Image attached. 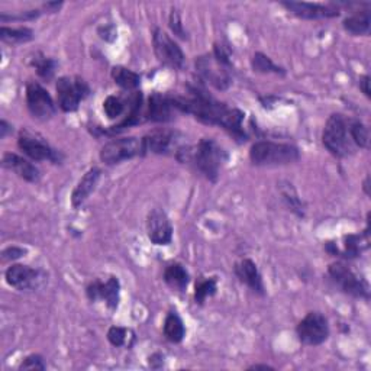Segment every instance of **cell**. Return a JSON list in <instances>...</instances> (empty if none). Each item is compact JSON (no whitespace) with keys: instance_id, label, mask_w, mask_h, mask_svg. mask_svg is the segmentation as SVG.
<instances>
[{"instance_id":"obj_1","label":"cell","mask_w":371,"mask_h":371,"mask_svg":"<svg viewBox=\"0 0 371 371\" xmlns=\"http://www.w3.org/2000/svg\"><path fill=\"white\" fill-rule=\"evenodd\" d=\"M171 102L177 111L190 114L203 123L221 126L236 140L245 141L247 135L243 129L244 114L236 107L216 100L198 86L190 87L189 97H171Z\"/></svg>"},{"instance_id":"obj_2","label":"cell","mask_w":371,"mask_h":371,"mask_svg":"<svg viewBox=\"0 0 371 371\" xmlns=\"http://www.w3.org/2000/svg\"><path fill=\"white\" fill-rule=\"evenodd\" d=\"M232 65L224 46L216 43L213 54L196 60V70L201 79L217 90H227L232 84Z\"/></svg>"},{"instance_id":"obj_3","label":"cell","mask_w":371,"mask_h":371,"mask_svg":"<svg viewBox=\"0 0 371 371\" xmlns=\"http://www.w3.org/2000/svg\"><path fill=\"white\" fill-rule=\"evenodd\" d=\"M145 152L160 156H176V158L182 163H186L190 154V147L184 142L183 135L179 130L158 128L151 130L144 137Z\"/></svg>"},{"instance_id":"obj_4","label":"cell","mask_w":371,"mask_h":371,"mask_svg":"<svg viewBox=\"0 0 371 371\" xmlns=\"http://www.w3.org/2000/svg\"><path fill=\"white\" fill-rule=\"evenodd\" d=\"M190 160L208 180L216 182L221 174V168L228 160V154L215 140L203 138L194 149H190L189 161Z\"/></svg>"},{"instance_id":"obj_5","label":"cell","mask_w":371,"mask_h":371,"mask_svg":"<svg viewBox=\"0 0 371 371\" xmlns=\"http://www.w3.org/2000/svg\"><path fill=\"white\" fill-rule=\"evenodd\" d=\"M300 158V152L295 145L258 141L250 149V160L258 167H277L293 164Z\"/></svg>"},{"instance_id":"obj_6","label":"cell","mask_w":371,"mask_h":371,"mask_svg":"<svg viewBox=\"0 0 371 371\" xmlns=\"http://www.w3.org/2000/svg\"><path fill=\"white\" fill-rule=\"evenodd\" d=\"M322 142L332 156L342 158L354 154V142L348 128V119L339 114H334L328 118L323 128Z\"/></svg>"},{"instance_id":"obj_7","label":"cell","mask_w":371,"mask_h":371,"mask_svg":"<svg viewBox=\"0 0 371 371\" xmlns=\"http://www.w3.org/2000/svg\"><path fill=\"white\" fill-rule=\"evenodd\" d=\"M144 154V138L123 137L106 142L100 149V160L106 166H115Z\"/></svg>"},{"instance_id":"obj_8","label":"cell","mask_w":371,"mask_h":371,"mask_svg":"<svg viewBox=\"0 0 371 371\" xmlns=\"http://www.w3.org/2000/svg\"><path fill=\"white\" fill-rule=\"evenodd\" d=\"M57 100L62 112H76L80 102L90 93L89 86L80 77H60L55 84Z\"/></svg>"},{"instance_id":"obj_9","label":"cell","mask_w":371,"mask_h":371,"mask_svg":"<svg viewBox=\"0 0 371 371\" xmlns=\"http://www.w3.org/2000/svg\"><path fill=\"white\" fill-rule=\"evenodd\" d=\"M18 147L34 161H51L58 164L61 154L54 149L41 135L32 133L29 129H22L18 137Z\"/></svg>"},{"instance_id":"obj_10","label":"cell","mask_w":371,"mask_h":371,"mask_svg":"<svg viewBox=\"0 0 371 371\" xmlns=\"http://www.w3.org/2000/svg\"><path fill=\"white\" fill-rule=\"evenodd\" d=\"M297 337L304 345H321L330 337V325L321 312H309L304 316L296 328Z\"/></svg>"},{"instance_id":"obj_11","label":"cell","mask_w":371,"mask_h":371,"mask_svg":"<svg viewBox=\"0 0 371 371\" xmlns=\"http://www.w3.org/2000/svg\"><path fill=\"white\" fill-rule=\"evenodd\" d=\"M328 274L335 285L346 295L354 297L368 299V285L367 281L358 277L350 267L344 263H334L328 269Z\"/></svg>"},{"instance_id":"obj_12","label":"cell","mask_w":371,"mask_h":371,"mask_svg":"<svg viewBox=\"0 0 371 371\" xmlns=\"http://www.w3.org/2000/svg\"><path fill=\"white\" fill-rule=\"evenodd\" d=\"M152 46L158 61L170 69L180 70L184 65V54L179 43L171 39L168 34L161 29H156L152 34Z\"/></svg>"},{"instance_id":"obj_13","label":"cell","mask_w":371,"mask_h":371,"mask_svg":"<svg viewBox=\"0 0 371 371\" xmlns=\"http://www.w3.org/2000/svg\"><path fill=\"white\" fill-rule=\"evenodd\" d=\"M27 104L32 118L38 121L51 119L57 111L51 95L35 81H31L27 86Z\"/></svg>"},{"instance_id":"obj_14","label":"cell","mask_w":371,"mask_h":371,"mask_svg":"<svg viewBox=\"0 0 371 371\" xmlns=\"http://www.w3.org/2000/svg\"><path fill=\"white\" fill-rule=\"evenodd\" d=\"M5 278L11 288L19 292H29L38 289L46 281L47 276L29 266L13 264L6 270Z\"/></svg>"},{"instance_id":"obj_15","label":"cell","mask_w":371,"mask_h":371,"mask_svg":"<svg viewBox=\"0 0 371 371\" xmlns=\"http://www.w3.org/2000/svg\"><path fill=\"white\" fill-rule=\"evenodd\" d=\"M147 235L156 245H168L173 239V225L161 209H152L147 216Z\"/></svg>"},{"instance_id":"obj_16","label":"cell","mask_w":371,"mask_h":371,"mask_svg":"<svg viewBox=\"0 0 371 371\" xmlns=\"http://www.w3.org/2000/svg\"><path fill=\"white\" fill-rule=\"evenodd\" d=\"M290 13L302 19H328L339 16V8L334 4H309V2H281Z\"/></svg>"},{"instance_id":"obj_17","label":"cell","mask_w":371,"mask_h":371,"mask_svg":"<svg viewBox=\"0 0 371 371\" xmlns=\"http://www.w3.org/2000/svg\"><path fill=\"white\" fill-rule=\"evenodd\" d=\"M119 295H121V285L116 277H109L106 281H93L87 288V296L92 302L103 300L107 308L116 309L119 304Z\"/></svg>"},{"instance_id":"obj_18","label":"cell","mask_w":371,"mask_h":371,"mask_svg":"<svg viewBox=\"0 0 371 371\" xmlns=\"http://www.w3.org/2000/svg\"><path fill=\"white\" fill-rule=\"evenodd\" d=\"M2 166L18 174L20 179H24L28 183H38L41 179L39 170L31 161L13 154V152H6L2 158Z\"/></svg>"},{"instance_id":"obj_19","label":"cell","mask_w":371,"mask_h":371,"mask_svg":"<svg viewBox=\"0 0 371 371\" xmlns=\"http://www.w3.org/2000/svg\"><path fill=\"white\" fill-rule=\"evenodd\" d=\"M235 274L238 276V278L241 280L243 283L257 295L259 296H264L266 295V289H264V283H263V277H261L257 264L254 263L252 259L245 258L243 261H239L238 264H235Z\"/></svg>"},{"instance_id":"obj_20","label":"cell","mask_w":371,"mask_h":371,"mask_svg":"<svg viewBox=\"0 0 371 371\" xmlns=\"http://www.w3.org/2000/svg\"><path fill=\"white\" fill-rule=\"evenodd\" d=\"M174 111H177V109L174 107L171 97L154 93L148 99L147 119L151 122H168L173 121Z\"/></svg>"},{"instance_id":"obj_21","label":"cell","mask_w":371,"mask_h":371,"mask_svg":"<svg viewBox=\"0 0 371 371\" xmlns=\"http://www.w3.org/2000/svg\"><path fill=\"white\" fill-rule=\"evenodd\" d=\"M100 174H102L100 168L92 167L81 177V180L77 183V186L72 194V205L74 208L81 206L87 201V198H89V196L95 191V189L100 180Z\"/></svg>"},{"instance_id":"obj_22","label":"cell","mask_w":371,"mask_h":371,"mask_svg":"<svg viewBox=\"0 0 371 371\" xmlns=\"http://www.w3.org/2000/svg\"><path fill=\"white\" fill-rule=\"evenodd\" d=\"M344 29L353 35H368L371 27V15L368 9L354 11L353 15L348 16L344 24Z\"/></svg>"},{"instance_id":"obj_23","label":"cell","mask_w":371,"mask_h":371,"mask_svg":"<svg viewBox=\"0 0 371 371\" xmlns=\"http://www.w3.org/2000/svg\"><path fill=\"white\" fill-rule=\"evenodd\" d=\"M164 281L173 290L184 292L187 285H189V281H190V276H189L184 266H182L179 263H173V264L167 266V269L164 271Z\"/></svg>"},{"instance_id":"obj_24","label":"cell","mask_w":371,"mask_h":371,"mask_svg":"<svg viewBox=\"0 0 371 371\" xmlns=\"http://www.w3.org/2000/svg\"><path fill=\"white\" fill-rule=\"evenodd\" d=\"M368 247V229L363 235H348L344 238L342 250H338L335 255L344 258H356Z\"/></svg>"},{"instance_id":"obj_25","label":"cell","mask_w":371,"mask_h":371,"mask_svg":"<svg viewBox=\"0 0 371 371\" xmlns=\"http://www.w3.org/2000/svg\"><path fill=\"white\" fill-rule=\"evenodd\" d=\"M164 335L166 338L173 342V344H179L186 337V328L182 318L176 312H170L166 316L164 321Z\"/></svg>"},{"instance_id":"obj_26","label":"cell","mask_w":371,"mask_h":371,"mask_svg":"<svg viewBox=\"0 0 371 371\" xmlns=\"http://www.w3.org/2000/svg\"><path fill=\"white\" fill-rule=\"evenodd\" d=\"M112 79L119 87H122V89L125 90H135L141 84L140 74H137L135 72L129 70L126 67H121V65L112 69Z\"/></svg>"},{"instance_id":"obj_27","label":"cell","mask_w":371,"mask_h":371,"mask_svg":"<svg viewBox=\"0 0 371 371\" xmlns=\"http://www.w3.org/2000/svg\"><path fill=\"white\" fill-rule=\"evenodd\" d=\"M34 38V32L29 28H8L2 27L0 28V39L4 42L12 43H24Z\"/></svg>"},{"instance_id":"obj_28","label":"cell","mask_w":371,"mask_h":371,"mask_svg":"<svg viewBox=\"0 0 371 371\" xmlns=\"http://www.w3.org/2000/svg\"><path fill=\"white\" fill-rule=\"evenodd\" d=\"M217 290V281L215 277L201 278L196 281L194 286V300L196 303L203 304L208 297H212Z\"/></svg>"},{"instance_id":"obj_29","label":"cell","mask_w":371,"mask_h":371,"mask_svg":"<svg viewBox=\"0 0 371 371\" xmlns=\"http://www.w3.org/2000/svg\"><path fill=\"white\" fill-rule=\"evenodd\" d=\"M348 128H350V135L353 138L354 145L360 148H368L370 144L368 128L358 119H348Z\"/></svg>"},{"instance_id":"obj_30","label":"cell","mask_w":371,"mask_h":371,"mask_svg":"<svg viewBox=\"0 0 371 371\" xmlns=\"http://www.w3.org/2000/svg\"><path fill=\"white\" fill-rule=\"evenodd\" d=\"M251 64H252L254 72H257V73H263V74H267V73L285 74V70H283L281 67H278V65H276L271 61V58L267 57L263 53H255L254 57H252Z\"/></svg>"},{"instance_id":"obj_31","label":"cell","mask_w":371,"mask_h":371,"mask_svg":"<svg viewBox=\"0 0 371 371\" xmlns=\"http://www.w3.org/2000/svg\"><path fill=\"white\" fill-rule=\"evenodd\" d=\"M32 67L36 70L38 76L42 77L43 80H51L54 73H55V61L42 55V54H35V57L31 61Z\"/></svg>"},{"instance_id":"obj_32","label":"cell","mask_w":371,"mask_h":371,"mask_svg":"<svg viewBox=\"0 0 371 371\" xmlns=\"http://www.w3.org/2000/svg\"><path fill=\"white\" fill-rule=\"evenodd\" d=\"M281 190V196L285 202L288 203V206L299 216H304V210H303V205L299 199V196L296 193V190L293 189V186L290 183H286L285 186H280Z\"/></svg>"},{"instance_id":"obj_33","label":"cell","mask_w":371,"mask_h":371,"mask_svg":"<svg viewBox=\"0 0 371 371\" xmlns=\"http://www.w3.org/2000/svg\"><path fill=\"white\" fill-rule=\"evenodd\" d=\"M103 111L109 119H116L125 112V103L118 96H109L103 102Z\"/></svg>"},{"instance_id":"obj_34","label":"cell","mask_w":371,"mask_h":371,"mask_svg":"<svg viewBox=\"0 0 371 371\" xmlns=\"http://www.w3.org/2000/svg\"><path fill=\"white\" fill-rule=\"evenodd\" d=\"M107 339L114 346H123L128 339V330L122 326H112L107 331Z\"/></svg>"},{"instance_id":"obj_35","label":"cell","mask_w":371,"mask_h":371,"mask_svg":"<svg viewBox=\"0 0 371 371\" xmlns=\"http://www.w3.org/2000/svg\"><path fill=\"white\" fill-rule=\"evenodd\" d=\"M168 25H170L171 31L174 32V35H177L179 38H183V39L187 38L179 11H176V9H173V11H171V13H170V19H168Z\"/></svg>"},{"instance_id":"obj_36","label":"cell","mask_w":371,"mask_h":371,"mask_svg":"<svg viewBox=\"0 0 371 371\" xmlns=\"http://www.w3.org/2000/svg\"><path fill=\"white\" fill-rule=\"evenodd\" d=\"M46 368L47 365L43 363V358L38 354L28 356L19 365V370H46Z\"/></svg>"},{"instance_id":"obj_37","label":"cell","mask_w":371,"mask_h":371,"mask_svg":"<svg viewBox=\"0 0 371 371\" xmlns=\"http://www.w3.org/2000/svg\"><path fill=\"white\" fill-rule=\"evenodd\" d=\"M25 254H27V250H24V248L9 247V248H6L2 252V259H4V263H6V261H13V259H18L20 257H24Z\"/></svg>"},{"instance_id":"obj_38","label":"cell","mask_w":371,"mask_h":371,"mask_svg":"<svg viewBox=\"0 0 371 371\" xmlns=\"http://www.w3.org/2000/svg\"><path fill=\"white\" fill-rule=\"evenodd\" d=\"M360 89L367 97H370V77L368 76H363L360 79Z\"/></svg>"},{"instance_id":"obj_39","label":"cell","mask_w":371,"mask_h":371,"mask_svg":"<svg viewBox=\"0 0 371 371\" xmlns=\"http://www.w3.org/2000/svg\"><path fill=\"white\" fill-rule=\"evenodd\" d=\"M61 6H62V4H58V2H50V4H47V5H43V9H46L47 12H58Z\"/></svg>"},{"instance_id":"obj_40","label":"cell","mask_w":371,"mask_h":371,"mask_svg":"<svg viewBox=\"0 0 371 371\" xmlns=\"http://www.w3.org/2000/svg\"><path fill=\"white\" fill-rule=\"evenodd\" d=\"M9 128H11V126L8 125V122H6L5 119H4L2 122H0V138H5V137H6V134L11 130Z\"/></svg>"},{"instance_id":"obj_41","label":"cell","mask_w":371,"mask_h":371,"mask_svg":"<svg viewBox=\"0 0 371 371\" xmlns=\"http://www.w3.org/2000/svg\"><path fill=\"white\" fill-rule=\"evenodd\" d=\"M248 370H274V367H270L267 364H254Z\"/></svg>"},{"instance_id":"obj_42","label":"cell","mask_w":371,"mask_h":371,"mask_svg":"<svg viewBox=\"0 0 371 371\" xmlns=\"http://www.w3.org/2000/svg\"><path fill=\"white\" fill-rule=\"evenodd\" d=\"M370 177L367 176V179H365V182H364V191H365V194H370Z\"/></svg>"}]
</instances>
